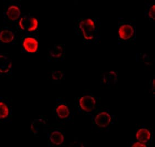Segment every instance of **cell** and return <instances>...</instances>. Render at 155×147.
Here are the masks:
<instances>
[{"instance_id":"5bb4252c","label":"cell","mask_w":155,"mask_h":147,"mask_svg":"<svg viewBox=\"0 0 155 147\" xmlns=\"http://www.w3.org/2000/svg\"><path fill=\"white\" fill-rule=\"evenodd\" d=\"M50 54L54 58H59L62 55V48L60 45H55L52 50L50 51Z\"/></svg>"},{"instance_id":"5b68a950","label":"cell","mask_w":155,"mask_h":147,"mask_svg":"<svg viewBox=\"0 0 155 147\" xmlns=\"http://www.w3.org/2000/svg\"><path fill=\"white\" fill-rule=\"evenodd\" d=\"M80 106L81 109L87 112L93 111L96 105V100L92 96H84L81 97L79 101Z\"/></svg>"},{"instance_id":"2e32d148","label":"cell","mask_w":155,"mask_h":147,"mask_svg":"<svg viewBox=\"0 0 155 147\" xmlns=\"http://www.w3.org/2000/svg\"><path fill=\"white\" fill-rule=\"evenodd\" d=\"M147 15L150 18L152 19V20L155 19V5L153 4L149 8Z\"/></svg>"},{"instance_id":"9c48e42d","label":"cell","mask_w":155,"mask_h":147,"mask_svg":"<svg viewBox=\"0 0 155 147\" xmlns=\"http://www.w3.org/2000/svg\"><path fill=\"white\" fill-rule=\"evenodd\" d=\"M136 138L140 143H147L151 138V133L147 129L142 128L139 129L136 134Z\"/></svg>"},{"instance_id":"ac0fdd59","label":"cell","mask_w":155,"mask_h":147,"mask_svg":"<svg viewBox=\"0 0 155 147\" xmlns=\"http://www.w3.org/2000/svg\"><path fill=\"white\" fill-rule=\"evenodd\" d=\"M131 147H146V144H144V143H140L139 142H135L133 145L131 146Z\"/></svg>"},{"instance_id":"7a4b0ae2","label":"cell","mask_w":155,"mask_h":147,"mask_svg":"<svg viewBox=\"0 0 155 147\" xmlns=\"http://www.w3.org/2000/svg\"><path fill=\"white\" fill-rule=\"evenodd\" d=\"M119 36L121 40L130 41L135 36V26L130 23H123L119 27Z\"/></svg>"},{"instance_id":"4fadbf2b","label":"cell","mask_w":155,"mask_h":147,"mask_svg":"<svg viewBox=\"0 0 155 147\" xmlns=\"http://www.w3.org/2000/svg\"><path fill=\"white\" fill-rule=\"evenodd\" d=\"M10 114L9 105L5 102L0 101V120L2 121L7 119Z\"/></svg>"},{"instance_id":"6da1fadb","label":"cell","mask_w":155,"mask_h":147,"mask_svg":"<svg viewBox=\"0 0 155 147\" xmlns=\"http://www.w3.org/2000/svg\"><path fill=\"white\" fill-rule=\"evenodd\" d=\"M78 28L84 39L93 41L96 35V24L92 18L81 19L78 24Z\"/></svg>"},{"instance_id":"8992f818","label":"cell","mask_w":155,"mask_h":147,"mask_svg":"<svg viewBox=\"0 0 155 147\" xmlns=\"http://www.w3.org/2000/svg\"><path fill=\"white\" fill-rule=\"evenodd\" d=\"M112 122V116L109 113L103 111L97 115L94 118V122L97 126L104 128L109 125Z\"/></svg>"},{"instance_id":"9a60e30c","label":"cell","mask_w":155,"mask_h":147,"mask_svg":"<svg viewBox=\"0 0 155 147\" xmlns=\"http://www.w3.org/2000/svg\"><path fill=\"white\" fill-rule=\"evenodd\" d=\"M117 78V74L114 72H110L106 73V75L103 76V80L105 82H109L115 81V79Z\"/></svg>"},{"instance_id":"277c9868","label":"cell","mask_w":155,"mask_h":147,"mask_svg":"<svg viewBox=\"0 0 155 147\" xmlns=\"http://www.w3.org/2000/svg\"><path fill=\"white\" fill-rule=\"evenodd\" d=\"M48 139L50 145L59 146L64 143L65 137L61 130L54 129L48 133Z\"/></svg>"},{"instance_id":"30bf717a","label":"cell","mask_w":155,"mask_h":147,"mask_svg":"<svg viewBox=\"0 0 155 147\" xmlns=\"http://www.w3.org/2000/svg\"><path fill=\"white\" fill-rule=\"evenodd\" d=\"M15 38V33L11 30L5 29L0 32V41L3 43L12 42Z\"/></svg>"},{"instance_id":"8fae6325","label":"cell","mask_w":155,"mask_h":147,"mask_svg":"<svg viewBox=\"0 0 155 147\" xmlns=\"http://www.w3.org/2000/svg\"><path fill=\"white\" fill-rule=\"evenodd\" d=\"M21 15V11L18 7L13 5L9 7L6 11L7 18L11 21H16L19 18Z\"/></svg>"},{"instance_id":"ba28073f","label":"cell","mask_w":155,"mask_h":147,"mask_svg":"<svg viewBox=\"0 0 155 147\" xmlns=\"http://www.w3.org/2000/svg\"><path fill=\"white\" fill-rule=\"evenodd\" d=\"M12 64L6 56L0 54V74L6 75L11 71Z\"/></svg>"},{"instance_id":"7c38bea8","label":"cell","mask_w":155,"mask_h":147,"mask_svg":"<svg viewBox=\"0 0 155 147\" xmlns=\"http://www.w3.org/2000/svg\"><path fill=\"white\" fill-rule=\"evenodd\" d=\"M57 116L62 119H65L70 115V111L68 106L65 103H60L56 107Z\"/></svg>"},{"instance_id":"52a82bcc","label":"cell","mask_w":155,"mask_h":147,"mask_svg":"<svg viewBox=\"0 0 155 147\" xmlns=\"http://www.w3.org/2000/svg\"><path fill=\"white\" fill-rule=\"evenodd\" d=\"M23 47L29 53H34L38 49V42L37 38L31 36L25 38L23 42Z\"/></svg>"},{"instance_id":"3957f363","label":"cell","mask_w":155,"mask_h":147,"mask_svg":"<svg viewBox=\"0 0 155 147\" xmlns=\"http://www.w3.org/2000/svg\"><path fill=\"white\" fill-rule=\"evenodd\" d=\"M19 26L25 31L28 32L35 31L38 28L37 19L32 16H24L20 19Z\"/></svg>"},{"instance_id":"e0dca14e","label":"cell","mask_w":155,"mask_h":147,"mask_svg":"<svg viewBox=\"0 0 155 147\" xmlns=\"http://www.w3.org/2000/svg\"><path fill=\"white\" fill-rule=\"evenodd\" d=\"M62 77V72H55L52 74V78L54 80H59Z\"/></svg>"}]
</instances>
